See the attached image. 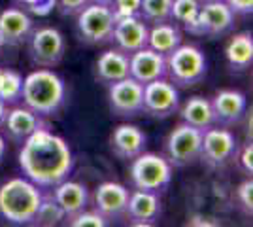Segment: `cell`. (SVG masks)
I'll list each match as a JSON object with an SVG mask.
<instances>
[{"label": "cell", "mask_w": 253, "mask_h": 227, "mask_svg": "<svg viewBox=\"0 0 253 227\" xmlns=\"http://www.w3.org/2000/svg\"><path fill=\"white\" fill-rule=\"evenodd\" d=\"M19 167L40 187H53L66 180L74 169V155L63 136L47 129L36 131L21 144Z\"/></svg>", "instance_id": "1"}, {"label": "cell", "mask_w": 253, "mask_h": 227, "mask_svg": "<svg viewBox=\"0 0 253 227\" xmlns=\"http://www.w3.org/2000/svg\"><path fill=\"white\" fill-rule=\"evenodd\" d=\"M42 187L27 176L10 178L0 185V216L13 226H34Z\"/></svg>", "instance_id": "2"}, {"label": "cell", "mask_w": 253, "mask_h": 227, "mask_svg": "<svg viewBox=\"0 0 253 227\" xmlns=\"http://www.w3.org/2000/svg\"><path fill=\"white\" fill-rule=\"evenodd\" d=\"M23 104L43 118L57 114L66 100L63 78L49 68H38L23 78Z\"/></svg>", "instance_id": "3"}, {"label": "cell", "mask_w": 253, "mask_h": 227, "mask_svg": "<svg viewBox=\"0 0 253 227\" xmlns=\"http://www.w3.org/2000/svg\"><path fill=\"white\" fill-rule=\"evenodd\" d=\"M208 72V61L201 47L193 44H179L167 55V78L178 89H189L201 84Z\"/></svg>", "instance_id": "4"}, {"label": "cell", "mask_w": 253, "mask_h": 227, "mask_svg": "<svg viewBox=\"0 0 253 227\" xmlns=\"http://www.w3.org/2000/svg\"><path fill=\"white\" fill-rule=\"evenodd\" d=\"M128 176H130V184L134 185V189L165 193L172 182L174 167L165 155L144 151L132 159Z\"/></svg>", "instance_id": "5"}, {"label": "cell", "mask_w": 253, "mask_h": 227, "mask_svg": "<svg viewBox=\"0 0 253 227\" xmlns=\"http://www.w3.org/2000/svg\"><path fill=\"white\" fill-rule=\"evenodd\" d=\"M202 135H204V131L179 121L165 140V157L169 159L170 165L176 169H183V167H189L195 161H199Z\"/></svg>", "instance_id": "6"}, {"label": "cell", "mask_w": 253, "mask_h": 227, "mask_svg": "<svg viewBox=\"0 0 253 227\" xmlns=\"http://www.w3.org/2000/svg\"><path fill=\"white\" fill-rule=\"evenodd\" d=\"M238 142L234 133L221 125H213L204 131L199 161L210 171H223L234 161Z\"/></svg>", "instance_id": "7"}, {"label": "cell", "mask_w": 253, "mask_h": 227, "mask_svg": "<svg viewBox=\"0 0 253 227\" xmlns=\"http://www.w3.org/2000/svg\"><path fill=\"white\" fill-rule=\"evenodd\" d=\"M76 21V29L80 34V40L87 45H100L112 40L116 17L110 6L91 2L85 10H82Z\"/></svg>", "instance_id": "8"}, {"label": "cell", "mask_w": 253, "mask_h": 227, "mask_svg": "<svg viewBox=\"0 0 253 227\" xmlns=\"http://www.w3.org/2000/svg\"><path fill=\"white\" fill-rule=\"evenodd\" d=\"M29 57L40 68H55L61 65L66 51V42L61 31L53 27H38L29 36Z\"/></svg>", "instance_id": "9"}, {"label": "cell", "mask_w": 253, "mask_h": 227, "mask_svg": "<svg viewBox=\"0 0 253 227\" xmlns=\"http://www.w3.org/2000/svg\"><path fill=\"white\" fill-rule=\"evenodd\" d=\"M108 106L117 118H136L144 114V84L126 76L108 86Z\"/></svg>", "instance_id": "10"}, {"label": "cell", "mask_w": 253, "mask_h": 227, "mask_svg": "<svg viewBox=\"0 0 253 227\" xmlns=\"http://www.w3.org/2000/svg\"><path fill=\"white\" fill-rule=\"evenodd\" d=\"M179 89L169 78L153 80L144 86V114L155 119H167L178 114Z\"/></svg>", "instance_id": "11"}, {"label": "cell", "mask_w": 253, "mask_h": 227, "mask_svg": "<svg viewBox=\"0 0 253 227\" xmlns=\"http://www.w3.org/2000/svg\"><path fill=\"white\" fill-rule=\"evenodd\" d=\"M236 15L223 0H211L201 4V11L197 23L193 25L191 33L193 36H210V38H221L234 29Z\"/></svg>", "instance_id": "12"}, {"label": "cell", "mask_w": 253, "mask_h": 227, "mask_svg": "<svg viewBox=\"0 0 253 227\" xmlns=\"http://www.w3.org/2000/svg\"><path fill=\"white\" fill-rule=\"evenodd\" d=\"M210 100H211V108H213L215 125L234 127V125H238L246 118L248 98L238 89H221Z\"/></svg>", "instance_id": "13"}, {"label": "cell", "mask_w": 253, "mask_h": 227, "mask_svg": "<svg viewBox=\"0 0 253 227\" xmlns=\"http://www.w3.org/2000/svg\"><path fill=\"white\" fill-rule=\"evenodd\" d=\"M148 36L149 25L142 17H121L116 19L110 42L116 44V47L123 53L130 55L142 47H148Z\"/></svg>", "instance_id": "14"}, {"label": "cell", "mask_w": 253, "mask_h": 227, "mask_svg": "<svg viewBox=\"0 0 253 227\" xmlns=\"http://www.w3.org/2000/svg\"><path fill=\"white\" fill-rule=\"evenodd\" d=\"M47 127H49V123L43 119V116L32 112L25 104L23 106H13V108L8 110V116L4 119V125H2L8 138L15 144H23L36 131L47 129Z\"/></svg>", "instance_id": "15"}, {"label": "cell", "mask_w": 253, "mask_h": 227, "mask_svg": "<svg viewBox=\"0 0 253 227\" xmlns=\"http://www.w3.org/2000/svg\"><path fill=\"white\" fill-rule=\"evenodd\" d=\"M130 191L123 184L117 182H102L95 189V210L104 218L106 222H116L125 218L126 203Z\"/></svg>", "instance_id": "16"}, {"label": "cell", "mask_w": 253, "mask_h": 227, "mask_svg": "<svg viewBox=\"0 0 253 227\" xmlns=\"http://www.w3.org/2000/svg\"><path fill=\"white\" fill-rule=\"evenodd\" d=\"M161 212H163V203L159 199V193L142 191V189L130 191L125 210V218L130 226H155Z\"/></svg>", "instance_id": "17"}, {"label": "cell", "mask_w": 253, "mask_h": 227, "mask_svg": "<svg viewBox=\"0 0 253 227\" xmlns=\"http://www.w3.org/2000/svg\"><path fill=\"white\" fill-rule=\"evenodd\" d=\"M146 146H148L146 133L130 123L117 125L110 135V150L123 161H132L134 157L146 151Z\"/></svg>", "instance_id": "18"}, {"label": "cell", "mask_w": 253, "mask_h": 227, "mask_svg": "<svg viewBox=\"0 0 253 227\" xmlns=\"http://www.w3.org/2000/svg\"><path fill=\"white\" fill-rule=\"evenodd\" d=\"M34 31L31 13L21 8H6L0 11V45H21L27 44Z\"/></svg>", "instance_id": "19"}, {"label": "cell", "mask_w": 253, "mask_h": 227, "mask_svg": "<svg viewBox=\"0 0 253 227\" xmlns=\"http://www.w3.org/2000/svg\"><path fill=\"white\" fill-rule=\"evenodd\" d=\"M128 68L130 78L146 86L153 80L167 78V57L153 51L151 47H142L128 55Z\"/></svg>", "instance_id": "20"}, {"label": "cell", "mask_w": 253, "mask_h": 227, "mask_svg": "<svg viewBox=\"0 0 253 227\" xmlns=\"http://www.w3.org/2000/svg\"><path fill=\"white\" fill-rule=\"evenodd\" d=\"M130 76L128 68V55L121 49H106L96 57L95 61V80L102 86H112L119 80Z\"/></svg>", "instance_id": "21"}, {"label": "cell", "mask_w": 253, "mask_h": 227, "mask_svg": "<svg viewBox=\"0 0 253 227\" xmlns=\"http://www.w3.org/2000/svg\"><path fill=\"white\" fill-rule=\"evenodd\" d=\"M53 197L55 201L59 203V206L63 208L64 216L70 218L82 212L84 208H87L89 201H91V195L87 185L82 182H74V180H63L61 184L53 185Z\"/></svg>", "instance_id": "22"}, {"label": "cell", "mask_w": 253, "mask_h": 227, "mask_svg": "<svg viewBox=\"0 0 253 227\" xmlns=\"http://www.w3.org/2000/svg\"><path fill=\"white\" fill-rule=\"evenodd\" d=\"M178 112L183 123H189V125L201 131H206L215 125L211 100L206 97H201V95L189 97L183 104H179Z\"/></svg>", "instance_id": "23"}, {"label": "cell", "mask_w": 253, "mask_h": 227, "mask_svg": "<svg viewBox=\"0 0 253 227\" xmlns=\"http://www.w3.org/2000/svg\"><path fill=\"white\" fill-rule=\"evenodd\" d=\"M225 59L234 72H244L253 65V36L252 33L232 34L225 45Z\"/></svg>", "instance_id": "24"}, {"label": "cell", "mask_w": 253, "mask_h": 227, "mask_svg": "<svg viewBox=\"0 0 253 227\" xmlns=\"http://www.w3.org/2000/svg\"><path fill=\"white\" fill-rule=\"evenodd\" d=\"M181 29L174 21L159 23V25H151L149 27V36H148V47L161 55L172 53L179 44H181Z\"/></svg>", "instance_id": "25"}, {"label": "cell", "mask_w": 253, "mask_h": 227, "mask_svg": "<svg viewBox=\"0 0 253 227\" xmlns=\"http://www.w3.org/2000/svg\"><path fill=\"white\" fill-rule=\"evenodd\" d=\"M199 11H201V2L199 0H172L170 21H174L185 33H191L193 25L197 23Z\"/></svg>", "instance_id": "26"}, {"label": "cell", "mask_w": 253, "mask_h": 227, "mask_svg": "<svg viewBox=\"0 0 253 227\" xmlns=\"http://www.w3.org/2000/svg\"><path fill=\"white\" fill-rule=\"evenodd\" d=\"M63 220H66L63 208L59 206V203L55 201L51 191L42 193V203L38 206V212L34 218V226H42V227H53L59 226Z\"/></svg>", "instance_id": "27"}, {"label": "cell", "mask_w": 253, "mask_h": 227, "mask_svg": "<svg viewBox=\"0 0 253 227\" xmlns=\"http://www.w3.org/2000/svg\"><path fill=\"white\" fill-rule=\"evenodd\" d=\"M21 95H23V76L17 70L4 68L2 80H0V98L8 106H11V104H17L21 100Z\"/></svg>", "instance_id": "28"}, {"label": "cell", "mask_w": 253, "mask_h": 227, "mask_svg": "<svg viewBox=\"0 0 253 227\" xmlns=\"http://www.w3.org/2000/svg\"><path fill=\"white\" fill-rule=\"evenodd\" d=\"M170 13H172V0H142L140 17L149 27L170 21Z\"/></svg>", "instance_id": "29"}, {"label": "cell", "mask_w": 253, "mask_h": 227, "mask_svg": "<svg viewBox=\"0 0 253 227\" xmlns=\"http://www.w3.org/2000/svg\"><path fill=\"white\" fill-rule=\"evenodd\" d=\"M68 220V226L72 227H106L108 222L100 216L96 210H87L84 208L82 212H78L74 216L66 218Z\"/></svg>", "instance_id": "30"}, {"label": "cell", "mask_w": 253, "mask_h": 227, "mask_svg": "<svg viewBox=\"0 0 253 227\" xmlns=\"http://www.w3.org/2000/svg\"><path fill=\"white\" fill-rule=\"evenodd\" d=\"M234 165L236 169L240 171L246 176H252L253 174V144L252 140L244 142L242 146L236 148V153H234Z\"/></svg>", "instance_id": "31"}, {"label": "cell", "mask_w": 253, "mask_h": 227, "mask_svg": "<svg viewBox=\"0 0 253 227\" xmlns=\"http://www.w3.org/2000/svg\"><path fill=\"white\" fill-rule=\"evenodd\" d=\"M236 203H238V208L242 210L246 216L252 218L253 214V182L252 176L246 178L244 182L238 184L236 187Z\"/></svg>", "instance_id": "32"}, {"label": "cell", "mask_w": 253, "mask_h": 227, "mask_svg": "<svg viewBox=\"0 0 253 227\" xmlns=\"http://www.w3.org/2000/svg\"><path fill=\"white\" fill-rule=\"evenodd\" d=\"M17 8L25 10L31 15H38V17H45L55 10V2L57 0H13Z\"/></svg>", "instance_id": "33"}, {"label": "cell", "mask_w": 253, "mask_h": 227, "mask_svg": "<svg viewBox=\"0 0 253 227\" xmlns=\"http://www.w3.org/2000/svg\"><path fill=\"white\" fill-rule=\"evenodd\" d=\"M110 8L114 11V17H140V8H142V0H114L110 4Z\"/></svg>", "instance_id": "34"}, {"label": "cell", "mask_w": 253, "mask_h": 227, "mask_svg": "<svg viewBox=\"0 0 253 227\" xmlns=\"http://www.w3.org/2000/svg\"><path fill=\"white\" fill-rule=\"evenodd\" d=\"M93 0H57L55 8H59V11L63 15H78L82 10H85Z\"/></svg>", "instance_id": "35"}, {"label": "cell", "mask_w": 253, "mask_h": 227, "mask_svg": "<svg viewBox=\"0 0 253 227\" xmlns=\"http://www.w3.org/2000/svg\"><path fill=\"white\" fill-rule=\"evenodd\" d=\"M234 15H252L253 11V0H223Z\"/></svg>", "instance_id": "36"}, {"label": "cell", "mask_w": 253, "mask_h": 227, "mask_svg": "<svg viewBox=\"0 0 253 227\" xmlns=\"http://www.w3.org/2000/svg\"><path fill=\"white\" fill-rule=\"evenodd\" d=\"M219 222H208V218L204 216H193L189 220V226H217Z\"/></svg>", "instance_id": "37"}, {"label": "cell", "mask_w": 253, "mask_h": 227, "mask_svg": "<svg viewBox=\"0 0 253 227\" xmlns=\"http://www.w3.org/2000/svg\"><path fill=\"white\" fill-rule=\"evenodd\" d=\"M8 104L0 98V129H2V125H4V119H6V116H8Z\"/></svg>", "instance_id": "38"}, {"label": "cell", "mask_w": 253, "mask_h": 227, "mask_svg": "<svg viewBox=\"0 0 253 227\" xmlns=\"http://www.w3.org/2000/svg\"><path fill=\"white\" fill-rule=\"evenodd\" d=\"M4 155H6V138L0 135V161L4 159Z\"/></svg>", "instance_id": "39"}, {"label": "cell", "mask_w": 253, "mask_h": 227, "mask_svg": "<svg viewBox=\"0 0 253 227\" xmlns=\"http://www.w3.org/2000/svg\"><path fill=\"white\" fill-rule=\"evenodd\" d=\"M93 2H96V4H104V6H110L114 0H93Z\"/></svg>", "instance_id": "40"}, {"label": "cell", "mask_w": 253, "mask_h": 227, "mask_svg": "<svg viewBox=\"0 0 253 227\" xmlns=\"http://www.w3.org/2000/svg\"><path fill=\"white\" fill-rule=\"evenodd\" d=\"M199 2H201V4H204V2H211V0H199Z\"/></svg>", "instance_id": "41"}, {"label": "cell", "mask_w": 253, "mask_h": 227, "mask_svg": "<svg viewBox=\"0 0 253 227\" xmlns=\"http://www.w3.org/2000/svg\"><path fill=\"white\" fill-rule=\"evenodd\" d=\"M2 72H4V68H0V80H2Z\"/></svg>", "instance_id": "42"}, {"label": "cell", "mask_w": 253, "mask_h": 227, "mask_svg": "<svg viewBox=\"0 0 253 227\" xmlns=\"http://www.w3.org/2000/svg\"><path fill=\"white\" fill-rule=\"evenodd\" d=\"M0 47H2V45H0Z\"/></svg>", "instance_id": "43"}]
</instances>
